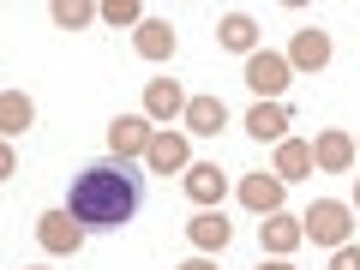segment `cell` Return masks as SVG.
I'll use <instances>...</instances> for the list:
<instances>
[{"label":"cell","mask_w":360,"mask_h":270,"mask_svg":"<svg viewBox=\"0 0 360 270\" xmlns=\"http://www.w3.org/2000/svg\"><path fill=\"white\" fill-rule=\"evenodd\" d=\"M258 240H264L270 258H288L300 240H307V229H300V217H288V210H270V217L258 222Z\"/></svg>","instance_id":"ba28073f"},{"label":"cell","mask_w":360,"mask_h":270,"mask_svg":"<svg viewBox=\"0 0 360 270\" xmlns=\"http://www.w3.org/2000/svg\"><path fill=\"white\" fill-rule=\"evenodd\" d=\"M30 270H42V264H30Z\"/></svg>","instance_id":"4316f807"},{"label":"cell","mask_w":360,"mask_h":270,"mask_svg":"<svg viewBox=\"0 0 360 270\" xmlns=\"http://www.w3.org/2000/svg\"><path fill=\"white\" fill-rule=\"evenodd\" d=\"M139 205H144V174H132V162H120V156L78 168L72 198H66V210L84 229H127L139 217Z\"/></svg>","instance_id":"6da1fadb"},{"label":"cell","mask_w":360,"mask_h":270,"mask_svg":"<svg viewBox=\"0 0 360 270\" xmlns=\"http://www.w3.org/2000/svg\"><path fill=\"white\" fill-rule=\"evenodd\" d=\"M37 240H42V252L72 258L78 246H84V222H78L72 210H42V217H37Z\"/></svg>","instance_id":"3957f363"},{"label":"cell","mask_w":360,"mask_h":270,"mask_svg":"<svg viewBox=\"0 0 360 270\" xmlns=\"http://www.w3.org/2000/svg\"><path fill=\"white\" fill-rule=\"evenodd\" d=\"M258 270H295V264H288V258H270V264H258Z\"/></svg>","instance_id":"d4e9b609"},{"label":"cell","mask_w":360,"mask_h":270,"mask_svg":"<svg viewBox=\"0 0 360 270\" xmlns=\"http://www.w3.org/2000/svg\"><path fill=\"white\" fill-rule=\"evenodd\" d=\"M13 174H18V150L6 144V150H0V180H13Z\"/></svg>","instance_id":"603a6c76"},{"label":"cell","mask_w":360,"mask_h":270,"mask_svg":"<svg viewBox=\"0 0 360 270\" xmlns=\"http://www.w3.org/2000/svg\"><path fill=\"white\" fill-rule=\"evenodd\" d=\"M354 150H360V144H354Z\"/></svg>","instance_id":"83f0119b"},{"label":"cell","mask_w":360,"mask_h":270,"mask_svg":"<svg viewBox=\"0 0 360 270\" xmlns=\"http://www.w3.org/2000/svg\"><path fill=\"white\" fill-rule=\"evenodd\" d=\"M186 103H193V96H186L174 78H150V84H144V115H150V120H174V115H186Z\"/></svg>","instance_id":"4fadbf2b"},{"label":"cell","mask_w":360,"mask_h":270,"mask_svg":"<svg viewBox=\"0 0 360 270\" xmlns=\"http://www.w3.org/2000/svg\"><path fill=\"white\" fill-rule=\"evenodd\" d=\"M186 240H193L198 252H222V246L234 240V229H229V217H222V210H198V217L186 222Z\"/></svg>","instance_id":"2e32d148"},{"label":"cell","mask_w":360,"mask_h":270,"mask_svg":"<svg viewBox=\"0 0 360 270\" xmlns=\"http://www.w3.org/2000/svg\"><path fill=\"white\" fill-rule=\"evenodd\" d=\"M30 120H37V103H30L25 90H6V96H0V132H6V139H18Z\"/></svg>","instance_id":"ac0fdd59"},{"label":"cell","mask_w":360,"mask_h":270,"mask_svg":"<svg viewBox=\"0 0 360 270\" xmlns=\"http://www.w3.org/2000/svg\"><path fill=\"white\" fill-rule=\"evenodd\" d=\"M283 193H288V180L276 174V168H270V174L258 168V174H246V180H240V205H246V210H258V217L283 210Z\"/></svg>","instance_id":"52a82bcc"},{"label":"cell","mask_w":360,"mask_h":270,"mask_svg":"<svg viewBox=\"0 0 360 270\" xmlns=\"http://www.w3.org/2000/svg\"><path fill=\"white\" fill-rule=\"evenodd\" d=\"M300 229H307L312 246H348V234H354V205H342V198H312V210L300 217Z\"/></svg>","instance_id":"7a4b0ae2"},{"label":"cell","mask_w":360,"mask_h":270,"mask_svg":"<svg viewBox=\"0 0 360 270\" xmlns=\"http://www.w3.org/2000/svg\"><path fill=\"white\" fill-rule=\"evenodd\" d=\"M288 78H295L288 54H270V49H258L252 60H246V84L258 90V103H276V96L288 90Z\"/></svg>","instance_id":"277c9868"},{"label":"cell","mask_w":360,"mask_h":270,"mask_svg":"<svg viewBox=\"0 0 360 270\" xmlns=\"http://www.w3.org/2000/svg\"><path fill=\"white\" fill-rule=\"evenodd\" d=\"M222 193H229V174H222L217 162H193V168H186V198H193V205L217 210Z\"/></svg>","instance_id":"8fae6325"},{"label":"cell","mask_w":360,"mask_h":270,"mask_svg":"<svg viewBox=\"0 0 360 270\" xmlns=\"http://www.w3.org/2000/svg\"><path fill=\"white\" fill-rule=\"evenodd\" d=\"M354 210H360V186H354Z\"/></svg>","instance_id":"484cf974"},{"label":"cell","mask_w":360,"mask_h":270,"mask_svg":"<svg viewBox=\"0 0 360 270\" xmlns=\"http://www.w3.org/2000/svg\"><path fill=\"white\" fill-rule=\"evenodd\" d=\"M288 127H295V115H288L283 103H252L246 108V132H252L258 144H283Z\"/></svg>","instance_id":"30bf717a"},{"label":"cell","mask_w":360,"mask_h":270,"mask_svg":"<svg viewBox=\"0 0 360 270\" xmlns=\"http://www.w3.org/2000/svg\"><path fill=\"white\" fill-rule=\"evenodd\" d=\"M217 37H222V49L246 54V60H252V54H258V25H252V18H246V13H229V18H222V25H217Z\"/></svg>","instance_id":"e0dca14e"},{"label":"cell","mask_w":360,"mask_h":270,"mask_svg":"<svg viewBox=\"0 0 360 270\" xmlns=\"http://www.w3.org/2000/svg\"><path fill=\"white\" fill-rule=\"evenodd\" d=\"M132 49H139L144 60H174L180 37H174V30H168V18H144V25L132 30Z\"/></svg>","instance_id":"5bb4252c"},{"label":"cell","mask_w":360,"mask_h":270,"mask_svg":"<svg viewBox=\"0 0 360 270\" xmlns=\"http://www.w3.org/2000/svg\"><path fill=\"white\" fill-rule=\"evenodd\" d=\"M180 120H186V132H198V139H217V132L229 127V103H222V96H193Z\"/></svg>","instance_id":"9a60e30c"},{"label":"cell","mask_w":360,"mask_h":270,"mask_svg":"<svg viewBox=\"0 0 360 270\" xmlns=\"http://www.w3.org/2000/svg\"><path fill=\"white\" fill-rule=\"evenodd\" d=\"M144 162H150V174H186V168H193V150H186L180 132H156L150 150H144Z\"/></svg>","instance_id":"9c48e42d"},{"label":"cell","mask_w":360,"mask_h":270,"mask_svg":"<svg viewBox=\"0 0 360 270\" xmlns=\"http://www.w3.org/2000/svg\"><path fill=\"white\" fill-rule=\"evenodd\" d=\"M330 270H360V246H336V252H330Z\"/></svg>","instance_id":"7402d4cb"},{"label":"cell","mask_w":360,"mask_h":270,"mask_svg":"<svg viewBox=\"0 0 360 270\" xmlns=\"http://www.w3.org/2000/svg\"><path fill=\"white\" fill-rule=\"evenodd\" d=\"M288 66H295V72H324V66H330V37H324V30H295Z\"/></svg>","instance_id":"7c38bea8"},{"label":"cell","mask_w":360,"mask_h":270,"mask_svg":"<svg viewBox=\"0 0 360 270\" xmlns=\"http://www.w3.org/2000/svg\"><path fill=\"white\" fill-rule=\"evenodd\" d=\"M276 174H283V180L312 174V144L307 139H283V144H276Z\"/></svg>","instance_id":"d6986e66"},{"label":"cell","mask_w":360,"mask_h":270,"mask_svg":"<svg viewBox=\"0 0 360 270\" xmlns=\"http://www.w3.org/2000/svg\"><path fill=\"white\" fill-rule=\"evenodd\" d=\"M354 139H348L342 127H324L319 139H312V168H324V174H348L354 168Z\"/></svg>","instance_id":"8992f818"},{"label":"cell","mask_w":360,"mask_h":270,"mask_svg":"<svg viewBox=\"0 0 360 270\" xmlns=\"http://www.w3.org/2000/svg\"><path fill=\"white\" fill-rule=\"evenodd\" d=\"M49 18H54L60 30H84V25H96V18H103V6H90V0H54Z\"/></svg>","instance_id":"ffe728a7"},{"label":"cell","mask_w":360,"mask_h":270,"mask_svg":"<svg viewBox=\"0 0 360 270\" xmlns=\"http://www.w3.org/2000/svg\"><path fill=\"white\" fill-rule=\"evenodd\" d=\"M103 25H132V30H139L144 25V6H139V0H108V6H103Z\"/></svg>","instance_id":"44dd1931"},{"label":"cell","mask_w":360,"mask_h":270,"mask_svg":"<svg viewBox=\"0 0 360 270\" xmlns=\"http://www.w3.org/2000/svg\"><path fill=\"white\" fill-rule=\"evenodd\" d=\"M150 139H156L150 115H115V120H108V150H115L120 162L144 156V150H150Z\"/></svg>","instance_id":"5b68a950"},{"label":"cell","mask_w":360,"mask_h":270,"mask_svg":"<svg viewBox=\"0 0 360 270\" xmlns=\"http://www.w3.org/2000/svg\"><path fill=\"white\" fill-rule=\"evenodd\" d=\"M174 270H217L210 258H186V264H174Z\"/></svg>","instance_id":"cb8c5ba5"}]
</instances>
